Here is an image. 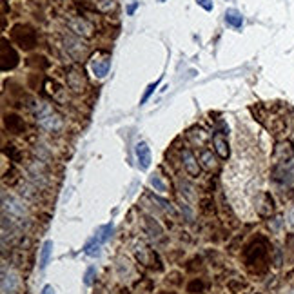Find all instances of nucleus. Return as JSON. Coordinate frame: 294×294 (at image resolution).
<instances>
[{
	"instance_id": "f257e3e1",
	"label": "nucleus",
	"mask_w": 294,
	"mask_h": 294,
	"mask_svg": "<svg viewBox=\"0 0 294 294\" xmlns=\"http://www.w3.org/2000/svg\"><path fill=\"white\" fill-rule=\"evenodd\" d=\"M11 40L17 44L18 48H22L24 51H29V49H33L36 46L38 36H36V31L31 26L17 24L11 29Z\"/></svg>"
},
{
	"instance_id": "f03ea898",
	"label": "nucleus",
	"mask_w": 294,
	"mask_h": 294,
	"mask_svg": "<svg viewBox=\"0 0 294 294\" xmlns=\"http://www.w3.org/2000/svg\"><path fill=\"white\" fill-rule=\"evenodd\" d=\"M36 120H38V126L51 133L58 131L62 127V118L54 113L53 107L48 106V104H40L38 106V109H36Z\"/></svg>"
},
{
	"instance_id": "7ed1b4c3",
	"label": "nucleus",
	"mask_w": 294,
	"mask_h": 294,
	"mask_svg": "<svg viewBox=\"0 0 294 294\" xmlns=\"http://www.w3.org/2000/svg\"><path fill=\"white\" fill-rule=\"evenodd\" d=\"M2 202H4V211L9 213L11 218H20V220H22V218L27 214L26 204L20 198H17V196H13V194L7 196V192H4V194H2Z\"/></svg>"
},
{
	"instance_id": "20e7f679",
	"label": "nucleus",
	"mask_w": 294,
	"mask_h": 294,
	"mask_svg": "<svg viewBox=\"0 0 294 294\" xmlns=\"http://www.w3.org/2000/svg\"><path fill=\"white\" fill-rule=\"evenodd\" d=\"M109 67H111V56L107 53H96L93 58H91V71L96 78H104L109 73Z\"/></svg>"
},
{
	"instance_id": "39448f33",
	"label": "nucleus",
	"mask_w": 294,
	"mask_h": 294,
	"mask_svg": "<svg viewBox=\"0 0 294 294\" xmlns=\"http://www.w3.org/2000/svg\"><path fill=\"white\" fill-rule=\"evenodd\" d=\"M294 156V147L289 140H283V142H278L276 147H274V153H272V160L276 165H283L287 163L291 158Z\"/></svg>"
},
{
	"instance_id": "423d86ee",
	"label": "nucleus",
	"mask_w": 294,
	"mask_h": 294,
	"mask_svg": "<svg viewBox=\"0 0 294 294\" xmlns=\"http://www.w3.org/2000/svg\"><path fill=\"white\" fill-rule=\"evenodd\" d=\"M180 156H182V163H184L186 173L189 174V176H192V178H198L202 167H200L198 160H196L194 155H192V151L189 149V147H184L182 153H180Z\"/></svg>"
},
{
	"instance_id": "0eeeda50",
	"label": "nucleus",
	"mask_w": 294,
	"mask_h": 294,
	"mask_svg": "<svg viewBox=\"0 0 294 294\" xmlns=\"http://www.w3.org/2000/svg\"><path fill=\"white\" fill-rule=\"evenodd\" d=\"M0 58H2V71H9L13 67H17L18 64L17 51H15V48L7 42L6 38L2 40V56H0Z\"/></svg>"
},
{
	"instance_id": "6e6552de",
	"label": "nucleus",
	"mask_w": 294,
	"mask_h": 294,
	"mask_svg": "<svg viewBox=\"0 0 294 294\" xmlns=\"http://www.w3.org/2000/svg\"><path fill=\"white\" fill-rule=\"evenodd\" d=\"M66 82H67V85H69V89L75 91V93H82V91H85V85H87V80H85L84 73L78 71V69L67 71Z\"/></svg>"
},
{
	"instance_id": "1a4fd4ad",
	"label": "nucleus",
	"mask_w": 294,
	"mask_h": 294,
	"mask_svg": "<svg viewBox=\"0 0 294 294\" xmlns=\"http://www.w3.org/2000/svg\"><path fill=\"white\" fill-rule=\"evenodd\" d=\"M69 29L78 36H91L93 35V31H95V27H93V24L87 22L85 18L73 17L71 20H69Z\"/></svg>"
},
{
	"instance_id": "9d476101",
	"label": "nucleus",
	"mask_w": 294,
	"mask_h": 294,
	"mask_svg": "<svg viewBox=\"0 0 294 294\" xmlns=\"http://www.w3.org/2000/svg\"><path fill=\"white\" fill-rule=\"evenodd\" d=\"M4 126H6L7 131L13 133V134H22V133L26 131L24 118H20V116L15 113H9L4 116Z\"/></svg>"
},
{
	"instance_id": "9b49d317",
	"label": "nucleus",
	"mask_w": 294,
	"mask_h": 294,
	"mask_svg": "<svg viewBox=\"0 0 294 294\" xmlns=\"http://www.w3.org/2000/svg\"><path fill=\"white\" fill-rule=\"evenodd\" d=\"M213 145H214V151H216V155L220 156L222 160H227L229 155H231V149H229L227 138L223 136V133H216V134L213 136Z\"/></svg>"
},
{
	"instance_id": "f8f14e48",
	"label": "nucleus",
	"mask_w": 294,
	"mask_h": 294,
	"mask_svg": "<svg viewBox=\"0 0 294 294\" xmlns=\"http://www.w3.org/2000/svg\"><path fill=\"white\" fill-rule=\"evenodd\" d=\"M136 158H138L140 169H147L151 165V151L149 145L145 142H138L136 144Z\"/></svg>"
},
{
	"instance_id": "ddd939ff",
	"label": "nucleus",
	"mask_w": 294,
	"mask_h": 294,
	"mask_svg": "<svg viewBox=\"0 0 294 294\" xmlns=\"http://www.w3.org/2000/svg\"><path fill=\"white\" fill-rule=\"evenodd\" d=\"M17 289H18L17 276L13 274L11 270H9V272L4 270V272H2V293L4 294H15Z\"/></svg>"
},
{
	"instance_id": "4468645a",
	"label": "nucleus",
	"mask_w": 294,
	"mask_h": 294,
	"mask_svg": "<svg viewBox=\"0 0 294 294\" xmlns=\"http://www.w3.org/2000/svg\"><path fill=\"white\" fill-rule=\"evenodd\" d=\"M51 254H53V241L46 240L42 249H40V258H38V267H40V270H46V267L49 265V260H51Z\"/></svg>"
},
{
	"instance_id": "2eb2a0df",
	"label": "nucleus",
	"mask_w": 294,
	"mask_h": 294,
	"mask_svg": "<svg viewBox=\"0 0 294 294\" xmlns=\"http://www.w3.org/2000/svg\"><path fill=\"white\" fill-rule=\"evenodd\" d=\"M200 163H202V167L207 169V171H216L218 169L216 156L213 155V151L209 149H204L200 153Z\"/></svg>"
},
{
	"instance_id": "dca6fc26",
	"label": "nucleus",
	"mask_w": 294,
	"mask_h": 294,
	"mask_svg": "<svg viewBox=\"0 0 294 294\" xmlns=\"http://www.w3.org/2000/svg\"><path fill=\"white\" fill-rule=\"evenodd\" d=\"M102 241L96 238L95 234L91 236L89 240L85 241V245H84V252L87 254V256H98L100 254V249H102Z\"/></svg>"
},
{
	"instance_id": "f3484780",
	"label": "nucleus",
	"mask_w": 294,
	"mask_h": 294,
	"mask_svg": "<svg viewBox=\"0 0 294 294\" xmlns=\"http://www.w3.org/2000/svg\"><path fill=\"white\" fill-rule=\"evenodd\" d=\"M134 252H136V258L140 260V264H144V265H151L149 264V258L151 256H156L155 252L151 251L149 247L145 245V243H136V249H134Z\"/></svg>"
},
{
	"instance_id": "a211bd4d",
	"label": "nucleus",
	"mask_w": 294,
	"mask_h": 294,
	"mask_svg": "<svg viewBox=\"0 0 294 294\" xmlns=\"http://www.w3.org/2000/svg\"><path fill=\"white\" fill-rule=\"evenodd\" d=\"M189 138L192 140V144L194 145H198V147H205V144L209 142V134H207L202 127H198V129L189 131Z\"/></svg>"
},
{
	"instance_id": "6ab92c4d",
	"label": "nucleus",
	"mask_w": 294,
	"mask_h": 294,
	"mask_svg": "<svg viewBox=\"0 0 294 294\" xmlns=\"http://www.w3.org/2000/svg\"><path fill=\"white\" fill-rule=\"evenodd\" d=\"M225 22H227L229 26L236 27V29H240L241 26H243V17H241L240 11H236V9H229V11L225 13Z\"/></svg>"
},
{
	"instance_id": "aec40b11",
	"label": "nucleus",
	"mask_w": 294,
	"mask_h": 294,
	"mask_svg": "<svg viewBox=\"0 0 294 294\" xmlns=\"http://www.w3.org/2000/svg\"><path fill=\"white\" fill-rule=\"evenodd\" d=\"M149 186L158 192H167V186H165V182L162 180V176H160V174H151Z\"/></svg>"
},
{
	"instance_id": "412c9836",
	"label": "nucleus",
	"mask_w": 294,
	"mask_h": 294,
	"mask_svg": "<svg viewBox=\"0 0 294 294\" xmlns=\"http://www.w3.org/2000/svg\"><path fill=\"white\" fill-rule=\"evenodd\" d=\"M187 293H191V294L205 293V282L202 280V278H194V280H191L189 285H187Z\"/></svg>"
},
{
	"instance_id": "4be33fe9",
	"label": "nucleus",
	"mask_w": 294,
	"mask_h": 294,
	"mask_svg": "<svg viewBox=\"0 0 294 294\" xmlns=\"http://www.w3.org/2000/svg\"><path fill=\"white\" fill-rule=\"evenodd\" d=\"M4 155L9 156V158L15 160V162L20 160V153H18V149L15 147V145H6V147H4Z\"/></svg>"
},
{
	"instance_id": "5701e85b",
	"label": "nucleus",
	"mask_w": 294,
	"mask_h": 294,
	"mask_svg": "<svg viewBox=\"0 0 294 294\" xmlns=\"http://www.w3.org/2000/svg\"><path fill=\"white\" fill-rule=\"evenodd\" d=\"M95 274H96V269L95 267H89V269L85 270V274H84V283L89 287L91 283H93V280H95Z\"/></svg>"
},
{
	"instance_id": "b1692460",
	"label": "nucleus",
	"mask_w": 294,
	"mask_h": 294,
	"mask_svg": "<svg viewBox=\"0 0 294 294\" xmlns=\"http://www.w3.org/2000/svg\"><path fill=\"white\" fill-rule=\"evenodd\" d=\"M196 2H198L200 7H204L205 11H211V9H213V2H211V0H196Z\"/></svg>"
},
{
	"instance_id": "393cba45",
	"label": "nucleus",
	"mask_w": 294,
	"mask_h": 294,
	"mask_svg": "<svg viewBox=\"0 0 294 294\" xmlns=\"http://www.w3.org/2000/svg\"><path fill=\"white\" fill-rule=\"evenodd\" d=\"M155 89H156V84H151L149 87H147V91H145V93H144V96H142V104H145V102H147V98H149V96H151V93H153V91H155Z\"/></svg>"
},
{
	"instance_id": "a878e982",
	"label": "nucleus",
	"mask_w": 294,
	"mask_h": 294,
	"mask_svg": "<svg viewBox=\"0 0 294 294\" xmlns=\"http://www.w3.org/2000/svg\"><path fill=\"white\" fill-rule=\"evenodd\" d=\"M40 294H54L53 285H46V287L42 289V293H40Z\"/></svg>"
},
{
	"instance_id": "bb28decb",
	"label": "nucleus",
	"mask_w": 294,
	"mask_h": 294,
	"mask_svg": "<svg viewBox=\"0 0 294 294\" xmlns=\"http://www.w3.org/2000/svg\"><path fill=\"white\" fill-rule=\"evenodd\" d=\"M136 6H138V4H131V6L127 7V13H129V15H133V13H134V9H136Z\"/></svg>"
},
{
	"instance_id": "cd10ccee",
	"label": "nucleus",
	"mask_w": 294,
	"mask_h": 294,
	"mask_svg": "<svg viewBox=\"0 0 294 294\" xmlns=\"http://www.w3.org/2000/svg\"><path fill=\"white\" fill-rule=\"evenodd\" d=\"M158 294H176V293H167V291H163V293H158Z\"/></svg>"
}]
</instances>
